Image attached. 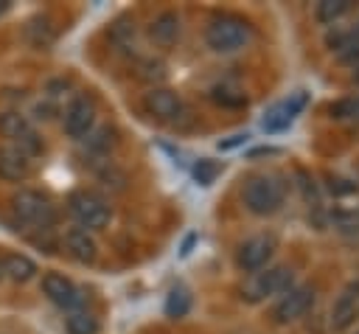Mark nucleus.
Wrapping results in <instances>:
<instances>
[{
    "label": "nucleus",
    "instance_id": "obj_25",
    "mask_svg": "<svg viewBox=\"0 0 359 334\" xmlns=\"http://www.w3.org/2000/svg\"><path fill=\"white\" fill-rule=\"evenodd\" d=\"M17 143H20L17 149H20L22 154H28V157H34V154H39V152H42V140H39V135H36L34 129H31L28 135H22Z\"/></svg>",
    "mask_w": 359,
    "mask_h": 334
},
{
    "label": "nucleus",
    "instance_id": "obj_27",
    "mask_svg": "<svg viewBox=\"0 0 359 334\" xmlns=\"http://www.w3.org/2000/svg\"><path fill=\"white\" fill-rule=\"evenodd\" d=\"M244 140H247V132H236V135H230L227 140H219V149H222V152H230V149L244 146Z\"/></svg>",
    "mask_w": 359,
    "mask_h": 334
},
{
    "label": "nucleus",
    "instance_id": "obj_22",
    "mask_svg": "<svg viewBox=\"0 0 359 334\" xmlns=\"http://www.w3.org/2000/svg\"><path fill=\"white\" fill-rule=\"evenodd\" d=\"M210 98L222 107H244L247 104V95L238 90V87H227V84H219L210 90Z\"/></svg>",
    "mask_w": 359,
    "mask_h": 334
},
{
    "label": "nucleus",
    "instance_id": "obj_31",
    "mask_svg": "<svg viewBox=\"0 0 359 334\" xmlns=\"http://www.w3.org/2000/svg\"><path fill=\"white\" fill-rule=\"evenodd\" d=\"M6 8H8V3H6V0H0V14H3Z\"/></svg>",
    "mask_w": 359,
    "mask_h": 334
},
{
    "label": "nucleus",
    "instance_id": "obj_15",
    "mask_svg": "<svg viewBox=\"0 0 359 334\" xmlns=\"http://www.w3.org/2000/svg\"><path fill=\"white\" fill-rule=\"evenodd\" d=\"M149 36H151V42L157 48H171L177 42V36H180V17L174 11L157 14L154 22H151V28H149Z\"/></svg>",
    "mask_w": 359,
    "mask_h": 334
},
{
    "label": "nucleus",
    "instance_id": "obj_28",
    "mask_svg": "<svg viewBox=\"0 0 359 334\" xmlns=\"http://www.w3.org/2000/svg\"><path fill=\"white\" fill-rule=\"evenodd\" d=\"M339 62H342V65H348V67H359V45H353V48L342 51V53H339Z\"/></svg>",
    "mask_w": 359,
    "mask_h": 334
},
{
    "label": "nucleus",
    "instance_id": "obj_19",
    "mask_svg": "<svg viewBox=\"0 0 359 334\" xmlns=\"http://www.w3.org/2000/svg\"><path fill=\"white\" fill-rule=\"evenodd\" d=\"M351 11V0H323L317 3V11L314 17L323 22V25H334L339 17H345Z\"/></svg>",
    "mask_w": 359,
    "mask_h": 334
},
{
    "label": "nucleus",
    "instance_id": "obj_2",
    "mask_svg": "<svg viewBox=\"0 0 359 334\" xmlns=\"http://www.w3.org/2000/svg\"><path fill=\"white\" fill-rule=\"evenodd\" d=\"M241 202L255 216H269L283 205V188L269 174H255L241 188Z\"/></svg>",
    "mask_w": 359,
    "mask_h": 334
},
{
    "label": "nucleus",
    "instance_id": "obj_17",
    "mask_svg": "<svg viewBox=\"0 0 359 334\" xmlns=\"http://www.w3.org/2000/svg\"><path fill=\"white\" fill-rule=\"evenodd\" d=\"M28 132H31V123H28V118H25L22 112H17V109L0 112V135H3V138L20 140V138L28 135Z\"/></svg>",
    "mask_w": 359,
    "mask_h": 334
},
{
    "label": "nucleus",
    "instance_id": "obj_14",
    "mask_svg": "<svg viewBox=\"0 0 359 334\" xmlns=\"http://www.w3.org/2000/svg\"><path fill=\"white\" fill-rule=\"evenodd\" d=\"M65 250L79 261V264H93L95 255H98V247H95V239L81 230V227H70L65 233Z\"/></svg>",
    "mask_w": 359,
    "mask_h": 334
},
{
    "label": "nucleus",
    "instance_id": "obj_4",
    "mask_svg": "<svg viewBox=\"0 0 359 334\" xmlns=\"http://www.w3.org/2000/svg\"><path fill=\"white\" fill-rule=\"evenodd\" d=\"M11 211H14V216L20 222L36 225L42 230H48L56 222V211L48 202V196H42L39 191H31V188H22V191H17L11 196Z\"/></svg>",
    "mask_w": 359,
    "mask_h": 334
},
{
    "label": "nucleus",
    "instance_id": "obj_1",
    "mask_svg": "<svg viewBox=\"0 0 359 334\" xmlns=\"http://www.w3.org/2000/svg\"><path fill=\"white\" fill-rule=\"evenodd\" d=\"M252 39V25L238 14L213 17L205 28V42L216 53H236Z\"/></svg>",
    "mask_w": 359,
    "mask_h": 334
},
{
    "label": "nucleus",
    "instance_id": "obj_33",
    "mask_svg": "<svg viewBox=\"0 0 359 334\" xmlns=\"http://www.w3.org/2000/svg\"><path fill=\"white\" fill-rule=\"evenodd\" d=\"M356 81H359V67H356Z\"/></svg>",
    "mask_w": 359,
    "mask_h": 334
},
{
    "label": "nucleus",
    "instance_id": "obj_23",
    "mask_svg": "<svg viewBox=\"0 0 359 334\" xmlns=\"http://www.w3.org/2000/svg\"><path fill=\"white\" fill-rule=\"evenodd\" d=\"M328 112H331V118H337V121H359V95H348V98H339V101H334L331 107H328Z\"/></svg>",
    "mask_w": 359,
    "mask_h": 334
},
{
    "label": "nucleus",
    "instance_id": "obj_34",
    "mask_svg": "<svg viewBox=\"0 0 359 334\" xmlns=\"http://www.w3.org/2000/svg\"><path fill=\"white\" fill-rule=\"evenodd\" d=\"M356 334H359V331H356Z\"/></svg>",
    "mask_w": 359,
    "mask_h": 334
},
{
    "label": "nucleus",
    "instance_id": "obj_30",
    "mask_svg": "<svg viewBox=\"0 0 359 334\" xmlns=\"http://www.w3.org/2000/svg\"><path fill=\"white\" fill-rule=\"evenodd\" d=\"M194 239H196L194 233H191V236L185 239V244H182V255H188V253H191V244H194Z\"/></svg>",
    "mask_w": 359,
    "mask_h": 334
},
{
    "label": "nucleus",
    "instance_id": "obj_21",
    "mask_svg": "<svg viewBox=\"0 0 359 334\" xmlns=\"http://www.w3.org/2000/svg\"><path fill=\"white\" fill-rule=\"evenodd\" d=\"M67 334H95L98 331V317L90 312H70L67 320Z\"/></svg>",
    "mask_w": 359,
    "mask_h": 334
},
{
    "label": "nucleus",
    "instance_id": "obj_18",
    "mask_svg": "<svg viewBox=\"0 0 359 334\" xmlns=\"http://www.w3.org/2000/svg\"><path fill=\"white\" fill-rule=\"evenodd\" d=\"M325 45L331 48V51H348V48H353V45H359V22H353V25H348V28H334V31H328L325 34Z\"/></svg>",
    "mask_w": 359,
    "mask_h": 334
},
{
    "label": "nucleus",
    "instance_id": "obj_7",
    "mask_svg": "<svg viewBox=\"0 0 359 334\" xmlns=\"http://www.w3.org/2000/svg\"><path fill=\"white\" fill-rule=\"evenodd\" d=\"M42 292H45V298H48L50 303H56V306H62V309H76V306L84 303V292H81L70 278H65V275H59V272H48V275L42 278Z\"/></svg>",
    "mask_w": 359,
    "mask_h": 334
},
{
    "label": "nucleus",
    "instance_id": "obj_3",
    "mask_svg": "<svg viewBox=\"0 0 359 334\" xmlns=\"http://www.w3.org/2000/svg\"><path fill=\"white\" fill-rule=\"evenodd\" d=\"M67 208H70V216L76 219V225L81 230H87V233L107 227L109 225V216H112L107 199H101L93 191H73L70 199H67Z\"/></svg>",
    "mask_w": 359,
    "mask_h": 334
},
{
    "label": "nucleus",
    "instance_id": "obj_32",
    "mask_svg": "<svg viewBox=\"0 0 359 334\" xmlns=\"http://www.w3.org/2000/svg\"><path fill=\"white\" fill-rule=\"evenodd\" d=\"M0 278H3V255H0Z\"/></svg>",
    "mask_w": 359,
    "mask_h": 334
},
{
    "label": "nucleus",
    "instance_id": "obj_8",
    "mask_svg": "<svg viewBox=\"0 0 359 334\" xmlns=\"http://www.w3.org/2000/svg\"><path fill=\"white\" fill-rule=\"evenodd\" d=\"M93 129H95V104L81 95L65 109V132L79 140L87 138Z\"/></svg>",
    "mask_w": 359,
    "mask_h": 334
},
{
    "label": "nucleus",
    "instance_id": "obj_26",
    "mask_svg": "<svg viewBox=\"0 0 359 334\" xmlns=\"http://www.w3.org/2000/svg\"><path fill=\"white\" fill-rule=\"evenodd\" d=\"M87 140H90V146H93V149L104 152V149L112 143V129H109V126H101V129L90 132V135H87Z\"/></svg>",
    "mask_w": 359,
    "mask_h": 334
},
{
    "label": "nucleus",
    "instance_id": "obj_10",
    "mask_svg": "<svg viewBox=\"0 0 359 334\" xmlns=\"http://www.w3.org/2000/svg\"><path fill=\"white\" fill-rule=\"evenodd\" d=\"M143 107L149 109V115L160 118V121H174L180 112H182V101L174 90H165V87H151L146 95H143Z\"/></svg>",
    "mask_w": 359,
    "mask_h": 334
},
{
    "label": "nucleus",
    "instance_id": "obj_12",
    "mask_svg": "<svg viewBox=\"0 0 359 334\" xmlns=\"http://www.w3.org/2000/svg\"><path fill=\"white\" fill-rule=\"evenodd\" d=\"M356 309H359V281H351V283L337 295V300H334V306H331V326H334L337 331L348 328V326L353 323V317H356Z\"/></svg>",
    "mask_w": 359,
    "mask_h": 334
},
{
    "label": "nucleus",
    "instance_id": "obj_5",
    "mask_svg": "<svg viewBox=\"0 0 359 334\" xmlns=\"http://www.w3.org/2000/svg\"><path fill=\"white\" fill-rule=\"evenodd\" d=\"M292 269L289 267H269L264 272H252V278L247 281V286L241 289V295L247 300H264L269 295H278V292H289L292 289Z\"/></svg>",
    "mask_w": 359,
    "mask_h": 334
},
{
    "label": "nucleus",
    "instance_id": "obj_20",
    "mask_svg": "<svg viewBox=\"0 0 359 334\" xmlns=\"http://www.w3.org/2000/svg\"><path fill=\"white\" fill-rule=\"evenodd\" d=\"M188 309H191V295H188V289H185V286H174V289L168 292V298H165V317L180 320V317L188 314Z\"/></svg>",
    "mask_w": 359,
    "mask_h": 334
},
{
    "label": "nucleus",
    "instance_id": "obj_11",
    "mask_svg": "<svg viewBox=\"0 0 359 334\" xmlns=\"http://www.w3.org/2000/svg\"><path fill=\"white\" fill-rule=\"evenodd\" d=\"M303 107H306V95H303V93H294L289 101L275 104V107L264 115L261 129H264V132H280V129H286V126L297 118V112H300Z\"/></svg>",
    "mask_w": 359,
    "mask_h": 334
},
{
    "label": "nucleus",
    "instance_id": "obj_24",
    "mask_svg": "<svg viewBox=\"0 0 359 334\" xmlns=\"http://www.w3.org/2000/svg\"><path fill=\"white\" fill-rule=\"evenodd\" d=\"M219 163L216 160H210V157H202L196 166H194V180L199 182V185H210L216 177H219Z\"/></svg>",
    "mask_w": 359,
    "mask_h": 334
},
{
    "label": "nucleus",
    "instance_id": "obj_13",
    "mask_svg": "<svg viewBox=\"0 0 359 334\" xmlns=\"http://www.w3.org/2000/svg\"><path fill=\"white\" fill-rule=\"evenodd\" d=\"M31 174V157L22 154L17 146H0V180L22 182Z\"/></svg>",
    "mask_w": 359,
    "mask_h": 334
},
{
    "label": "nucleus",
    "instance_id": "obj_29",
    "mask_svg": "<svg viewBox=\"0 0 359 334\" xmlns=\"http://www.w3.org/2000/svg\"><path fill=\"white\" fill-rule=\"evenodd\" d=\"M328 180H331V185H328V188H331L334 194H353V191H356V185H353V182H351V185H342L345 180H339V177H328Z\"/></svg>",
    "mask_w": 359,
    "mask_h": 334
},
{
    "label": "nucleus",
    "instance_id": "obj_9",
    "mask_svg": "<svg viewBox=\"0 0 359 334\" xmlns=\"http://www.w3.org/2000/svg\"><path fill=\"white\" fill-rule=\"evenodd\" d=\"M314 303V292L311 286H292L272 309V317L278 323H289V320H297L306 314V309Z\"/></svg>",
    "mask_w": 359,
    "mask_h": 334
},
{
    "label": "nucleus",
    "instance_id": "obj_6",
    "mask_svg": "<svg viewBox=\"0 0 359 334\" xmlns=\"http://www.w3.org/2000/svg\"><path fill=\"white\" fill-rule=\"evenodd\" d=\"M275 253V239L272 236H252L247 239L238 253H236V267L241 272H258Z\"/></svg>",
    "mask_w": 359,
    "mask_h": 334
},
{
    "label": "nucleus",
    "instance_id": "obj_16",
    "mask_svg": "<svg viewBox=\"0 0 359 334\" xmlns=\"http://www.w3.org/2000/svg\"><path fill=\"white\" fill-rule=\"evenodd\" d=\"M3 275L11 278L14 283H25L36 275V264L22 253H8L3 255Z\"/></svg>",
    "mask_w": 359,
    "mask_h": 334
}]
</instances>
